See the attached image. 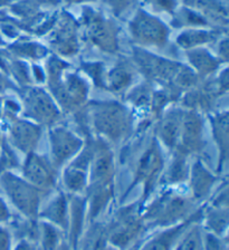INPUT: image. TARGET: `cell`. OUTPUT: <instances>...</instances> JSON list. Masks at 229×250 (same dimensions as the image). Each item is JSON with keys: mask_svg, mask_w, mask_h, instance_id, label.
I'll use <instances>...</instances> for the list:
<instances>
[{"mask_svg": "<svg viewBox=\"0 0 229 250\" xmlns=\"http://www.w3.org/2000/svg\"><path fill=\"white\" fill-rule=\"evenodd\" d=\"M178 250H200V239L197 233H191L182 242Z\"/></svg>", "mask_w": 229, "mask_h": 250, "instance_id": "cell-1", "label": "cell"}, {"mask_svg": "<svg viewBox=\"0 0 229 250\" xmlns=\"http://www.w3.org/2000/svg\"><path fill=\"white\" fill-rule=\"evenodd\" d=\"M170 244H171V239L170 237L167 238H160L152 244H150L145 250H169Z\"/></svg>", "mask_w": 229, "mask_h": 250, "instance_id": "cell-2", "label": "cell"}, {"mask_svg": "<svg viewBox=\"0 0 229 250\" xmlns=\"http://www.w3.org/2000/svg\"><path fill=\"white\" fill-rule=\"evenodd\" d=\"M0 250H8V239L2 231H0Z\"/></svg>", "mask_w": 229, "mask_h": 250, "instance_id": "cell-3", "label": "cell"}, {"mask_svg": "<svg viewBox=\"0 0 229 250\" xmlns=\"http://www.w3.org/2000/svg\"><path fill=\"white\" fill-rule=\"evenodd\" d=\"M17 250H29L28 248L26 247V246H21V247H19Z\"/></svg>", "mask_w": 229, "mask_h": 250, "instance_id": "cell-4", "label": "cell"}]
</instances>
